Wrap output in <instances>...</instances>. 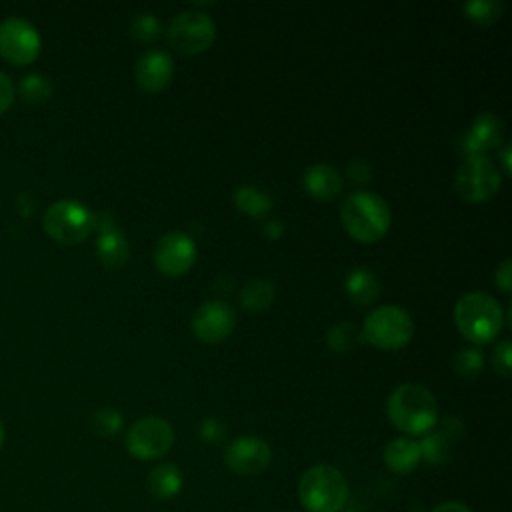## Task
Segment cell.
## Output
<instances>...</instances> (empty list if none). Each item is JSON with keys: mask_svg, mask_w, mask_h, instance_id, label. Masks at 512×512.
Returning a JSON list of instances; mask_svg holds the SVG:
<instances>
[{"mask_svg": "<svg viewBox=\"0 0 512 512\" xmlns=\"http://www.w3.org/2000/svg\"><path fill=\"white\" fill-rule=\"evenodd\" d=\"M390 422L412 436L428 434L438 420V404L434 394L422 384L406 382L392 390L386 402Z\"/></svg>", "mask_w": 512, "mask_h": 512, "instance_id": "obj_1", "label": "cell"}, {"mask_svg": "<svg viewBox=\"0 0 512 512\" xmlns=\"http://www.w3.org/2000/svg\"><path fill=\"white\" fill-rule=\"evenodd\" d=\"M340 218L346 232L358 240L372 244L380 240L390 228V208L382 196L368 190L348 194L340 208Z\"/></svg>", "mask_w": 512, "mask_h": 512, "instance_id": "obj_2", "label": "cell"}, {"mask_svg": "<svg viewBox=\"0 0 512 512\" xmlns=\"http://www.w3.org/2000/svg\"><path fill=\"white\" fill-rule=\"evenodd\" d=\"M298 498L308 512H340L348 502V482L338 468L316 464L300 476Z\"/></svg>", "mask_w": 512, "mask_h": 512, "instance_id": "obj_3", "label": "cell"}, {"mask_svg": "<svg viewBox=\"0 0 512 512\" xmlns=\"http://www.w3.org/2000/svg\"><path fill=\"white\" fill-rule=\"evenodd\" d=\"M454 320L460 334L474 344H486L494 340L504 324L500 304L486 292L464 294L456 302Z\"/></svg>", "mask_w": 512, "mask_h": 512, "instance_id": "obj_4", "label": "cell"}, {"mask_svg": "<svg viewBox=\"0 0 512 512\" xmlns=\"http://www.w3.org/2000/svg\"><path fill=\"white\" fill-rule=\"evenodd\" d=\"M414 322L410 314L398 306L384 304L368 312L362 324V340L382 350H398L412 338Z\"/></svg>", "mask_w": 512, "mask_h": 512, "instance_id": "obj_5", "label": "cell"}, {"mask_svg": "<svg viewBox=\"0 0 512 512\" xmlns=\"http://www.w3.org/2000/svg\"><path fill=\"white\" fill-rule=\"evenodd\" d=\"M42 224L54 240L74 244L94 230V212L78 200L62 198L46 208Z\"/></svg>", "mask_w": 512, "mask_h": 512, "instance_id": "obj_6", "label": "cell"}, {"mask_svg": "<svg viewBox=\"0 0 512 512\" xmlns=\"http://www.w3.org/2000/svg\"><path fill=\"white\" fill-rule=\"evenodd\" d=\"M502 184V174L498 166L488 156H470L456 170L454 188L458 196L466 202H486L490 200Z\"/></svg>", "mask_w": 512, "mask_h": 512, "instance_id": "obj_7", "label": "cell"}, {"mask_svg": "<svg viewBox=\"0 0 512 512\" xmlns=\"http://www.w3.org/2000/svg\"><path fill=\"white\" fill-rule=\"evenodd\" d=\"M168 42L182 54H200L214 42L216 24L202 10H184L168 26Z\"/></svg>", "mask_w": 512, "mask_h": 512, "instance_id": "obj_8", "label": "cell"}, {"mask_svg": "<svg viewBox=\"0 0 512 512\" xmlns=\"http://www.w3.org/2000/svg\"><path fill=\"white\" fill-rule=\"evenodd\" d=\"M174 444V430L160 416H144L126 432V450L138 460H156Z\"/></svg>", "mask_w": 512, "mask_h": 512, "instance_id": "obj_9", "label": "cell"}, {"mask_svg": "<svg viewBox=\"0 0 512 512\" xmlns=\"http://www.w3.org/2000/svg\"><path fill=\"white\" fill-rule=\"evenodd\" d=\"M40 52L38 30L20 16H8L0 22V54L16 64L34 60Z\"/></svg>", "mask_w": 512, "mask_h": 512, "instance_id": "obj_10", "label": "cell"}, {"mask_svg": "<svg viewBox=\"0 0 512 512\" xmlns=\"http://www.w3.org/2000/svg\"><path fill=\"white\" fill-rule=\"evenodd\" d=\"M234 326H236V314L222 300H210L200 304L190 320V328L194 336L208 344L228 338Z\"/></svg>", "mask_w": 512, "mask_h": 512, "instance_id": "obj_11", "label": "cell"}, {"mask_svg": "<svg viewBox=\"0 0 512 512\" xmlns=\"http://www.w3.org/2000/svg\"><path fill=\"white\" fill-rule=\"evenodd\" d=\"M196 260V244L184 232L164 234L154 248V264L166 276L186 274Z\"/></svg>", "mask_w": 512, "mask_h": 512, "instance_id": "obj_12", "label": "cell"}, {"mask_svg": "<svg viewBox=\"0 0 512 512\" xmlns=\"http://www.w3.org/2000/svg\"><path fill=\"white\" fill-rule=\"evenodd\" d=\"M270 460H272V450L258 436H240L232 440L224 450L226 466L232 472L244 474V476L264 472Z\"/></svg>", "mask_w": 512, "mask_h": 512, "instance_id": "obj_13", "label": "cell"}, {"mask_svg": "<svg viewBox=\"0 0 512 512\" xmlns=\"http://www.w3.org/2000/svg\"><path fill=\"white\" fill-rule=\"evenodd\" d=\"M504 140V122L494 112H480L470 130L462 134V148L466 158L486 156L488 150L498 148Z\"/></svg>", "mask_w": 512, "mask_h": 512, "instance_id": "obj_14", "label": "cell"}, {"mask_svg": "<svg viewBox=\"0 0 512 512\" xmlns=\"http://www.w3.org/2000/svg\"><path fill=\"white\" fill-rule=\"evenodd\" d=\"M174 76V62L164 50H148L136 62V82L146 92H158Z\"/></svg>", "mask_w": 512, "mask_h": 512, "instance_id": "obj_15", "label": "cell"}, {"mask_svg": "<svg viewBox=\"0 0 512 512\" xmlns=\"http://www.w3.org/2000/svg\"><path fill=\"white\" fill-rule=\"evenodd\" d=\"M302 182H304L306 192L318 200H332L342 190L340 172L328 164H312L304 172Z\"/></svg>", "mask_w": 512, "mask_h": 512, "instance_id": "obj_16", "label": "cell"}, {"mask_svg": "<svg viewBox=\"0 0 512 512\" xmlns=\"http://www.w3.org/2000/svg\"><path fill=\"white\" fill-rule=\"evenodd\" d=\"M422 460L420 444L412 438H394L384 448V464L394 474H408L412 472Z\"/></svg>", "mask_w": 512, "mask_h": 512, "instance_id": "obj_17", "label": "cell"}, {"mask_svg": "<svg viewBox=\"0 0 512 512\" xmlns=\"http://www.w3.org/2000/svg\"><path fill=\"white\" fill-rule=\"evenodd\" d=\"M96 254H98L100 262L108 268L124 266L128 260V254H130V246H128L124 232L118 228L100 232V236L96 240Z\"/></svg>", "mask_w": 512, "mask_h": 512, "instance_id": "obj_18", "label": "cell"}, {"mask_svg": "<svg viewBox=\"0 0 512 512\" xmlns=\"http://www.w3.org/2000/svg\"><path fill=\"white\" fill-rule=\"evenodd\" d=\"M344 288L354 302L372 304L378 298L380 282L372 270H368L364 266H356L346 274Z\"/></svg>", "mask_w": 512, "mask_h": 512, "instance_id": "obj_19", "label": "cell"}, {"mask_svg": "<svg viewBox=\"0 0 512 512\" xmlns=\"http://www.w3.org/2000/svg\"><path fill=\"white\" fill-rule=\"evenodd\" d=\"M146 486L156 500H170L182 488V472L174 464H160L150 470Z\"/></svg>", "mask_w": 512, "mask_h": 512, "instance_id": "obj_20", "label": "cell"}, {"mask_svg": "<svg viewBox=\"0 0 512 512\" xmlns=\"http://www.w3.org/2000/svg\"><path fill=\"white\" fill-rule=\"evenodd\" d=\"M276 296V288L272 282L262 280V278H252L248 280L242 288H240V304L242 308L250 310V312H260L266 310Z\"/></svg>", "mask_w": 512, "mask_h": 512, "instance_id": "obj_21", "label": "cell"}, {"mask_svg": "<svg viewBox=\"0 0 512 512\" xmlns=\"http://www.w3.org/2000/svg\"><path fill=\"white\" fill-rule=\"evenodd\" d=\"M234 204L238 210L250 214V216H264L272 208V200L266 192L254 188V186H240L234 192Z\"/></svg>", "mask_w": 512, "mask_h": 512, "instance_id": "obj_22", "label": "cell"}, {"mask_svg": "<svg viewBox=\"0 0 512 512\" xmlns=\"http://www.w3.org/2000/svg\"><path fill=\"white\" fill-rule=\"evenodd\" d=\"M360 342H362V332L350 322H338L326 334V344L330 346V350L340 354L350 352Z\"/></svg>", "mask_w": 512, "mask_h": 512, "instance_id": "obj_23", "label": "cell"}, {"mask_svg": "<svg viewBox=\"0 0 512 512\" xmlns=\"http://www.w3.org/2000/svg\"><path fill=\"white\" fill-rule=\"evenodd\" d=\"M450 440H452V434H446V430L428 432L424 436V440L418 442L420 452H422V460L432 462V464L444 462L450 454Z\"/></svg>", "mask_w": 512, "mask_h": 512, "instance_id": "obj_24", "label": "cell"}, {"mask_svg": "<svg viewBox=\"0 0 512 512\" xmlns=\"http://www.w3.org/2000/svg\"><path fill=\"white\" fill-rule=\"evenodd\" d=\"M18 92L28 102H44L52 94V82L40 72H30L20 80Z\"/></svg>", "mask_w": 512, "mask_h": 512, "instance_id": "obj_25", "label": "cell"}, {"mask_svg": "<svg viewBox=\"0 0 512 512\" xmlns=\"http://www.w3.org/2000/svg\"><path fill=\"white\" fill-rule=\"evenodd\" d=\"M502 8L504 6L500 0H474V2L464 4V12L468 14V18L482 26L498 20L502 14Z\"/></svg>", "mask_w": 512, "mask_h": 512, "instance_id": "obj_26", "label": "cell"}, {"mask_svg": "<svg viewBox=\"0 0 512 512\" xmlns=\"http://www.w3.org/2000/svg\"><path fill=\"white\" fill-rule=\"evenodd\" d=\"M90 426L100 436H114L122 428V414L116 408H98L90 414Z\"/></svg>", "mask_w": 512, "mask_h": 512, "instance_id": "obj_27", "label": "cell"}, {"mask_svg": "<svg viewBox=\"0 0 512 512\" xmlns=\"http://www.w3.org/2000/svg\"><path fill=\"white\" fill-rule=\"evenodd\" d=\"M162 24L154 14H138L130 24V34L140 42H152L160 36Z\"/></svg>", "mask_w": 512, "mask_h": 512, "instance_id": "obj_28", "label": "cell"}, {"mask_svg": "<svg viewBox=\"0 0 512 512\" xmlns=\"http://www.w3.org/2000/svg\"><path fill=\"white\" fill-rule=\"evenodd\" d=\"M482 366H484V358H482V352L476 348H462L454 358V370L466 378L480 374Z\"/></svg>", "mask_w": 512, "mask_h": 512, "instance_id": "obj_29", "label": "cell"}, {"mask_svg": "<svg viewBox=\"0 0 512 512\" xmlns=\"http://www.w3.org/2000/svg\"><path fill=\"white\" fill-rule=\"evenodd\" d=\"M200 438L208 444H220L226 438V426L218 418H206L200 424Z\"/></svg>", "mask_w": 512, "mask_h": 512, "instance_id": "obj_30", "label": "cell"}, {"mask_svg": "<svg viewBox=\"0 0 512 512\" xmlns=\"http://www.w3.org/2000/svg\"><path fill=\"white\" fill-rule=\"evenodd\" d=\"M510 354H512V346H510L508 338H504L502 342L496 344L494 354H492V362H494V368L502 376H510Z\"/></svg>", "mask_w": 512, "mask_h": 512, "instance_id": "obj_31", "label": "cell"}, {"mask_svg": "<svg viewBox=\"0 0 512 512\" xmlns=\"http://www.w3.org/2000/svg\"><path fill=\"white\" fill-rule=\"evenodd\" d=\"M14 100V86L10 78L0 70V112H4Z\"/></svg>", "mask_w": 512, "mask_h": 512, "instance_id": "obj_32", "label": "cell"}, {"mask_svg": "<svg viewBox=\"0 0 512 512\" xmlns=\"http://www.w3.org/2000/svg\"><path fill=\"white\" fill-rule=\"evenodd\" d=\"M510 276H512V262L510 260H504L502 264H500V268L496 270V276H494V280H496V284L500 286V290L502 292H510Z\"/></svg>", "mask_w": 512, "mask_h": 512, "instance_id": "obj_33", "label": "cell"}, {"mask_svg": "<svg viewBox=\"0 0 512 512\" xmlns=\"http://www.w3.org/2000/svg\"><path fill=\"white\" fill-rule=\"evenodd\" d=\"M348 174L352 180H366L370 178V168L362 160H356L348 166Z\"/></svg>", "mask_w": 512, "mask_h": 512, "instance_id": "obj_34", "label": "cell"}, {"mask_svg": "<svg viewBox=\"0 0 512 512\" xmlns=\"http://www.w3.org/2000/svg\"><path fill=\"white\" fill-rule=\"evenodd\" d=\"M282 232H284V226H282V222L276 220V218H272V220H268V222L264 224V234H266L268 238H272V240L280 238Z\"/></svg>", "mask_w": 512, "mask_h": 512, "instance_id": "obj_35", "label": "cell"}, {"mask_svg": "<svg viewBox=\"0 0 512 512\" xmlns=\"http://www.w3.org/2000/svg\"><path fill=\"white\" fill-rule=\"evenodd\" d=\"M432 512H470V508H468L466 504H462V502H454V500H450V502H442V504H438Z\"/></svg>", "mask_w": 512, "mask_h": 512, "instance_id": "obj_36", "label": "cell"}, {"mask_svg": "<svg viewBox=\"0 0 512 512\" xmlns=\"http://www.w3.org/2000/svg\"><path fill=\"white\" fill-rule=\"evenodd\" d=\"M500 162L504 174H510V144H504V148L500 150Z\"/></svg>", "mask_w": 512, "mask_h": 512, "instance_id": "obj_37", "label": "cell"}, {"mask_svg": "<svg viewBox=\"0 0 512 512\" xmlns=\"http://www.w3.org/2000/svg\"><path fill=\"white\" fill-rule=\"evenodd\" d=\"M2 438H4V432H2V424H0V446H2Z\"/></svg>", "mask_w": 512, "mask_h": 512, "instance_id": "obj_38", "label": "cell"}, {"mask_svg": "<svg viewBox=\"0 0 512 512\" xmlns=\"http://www.w3.org/2000/svg\"><path fill=\"white\" fill-rule=\"evenodd\" d=\"M346 512H356V510H346Z\"/></svg>", "mask_w": 512, "mask_h": 512, "instance_id": "obj_39", "label": "cell"}]
</instances>
